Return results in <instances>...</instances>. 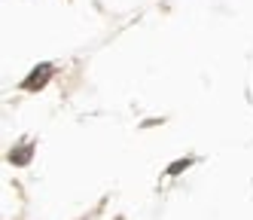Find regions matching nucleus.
<instances>
[{
  "label": "nucleus",
  "instance_id": "7ed1b4c3",
  "mask_svg": "<svg viewBox=\"0 0 253 220\" xmlns=\"http://www.w3.org/2000/svg\"><path fill=\"white\" fill-rule=\"evenodd\" d=\"M189 165H192V159H183V162H177V165H171V168H168V174H180V171H186Z\"/></svg>",
  "mask_w": 253,
  "mask_h": 220
},
{
  "label": "nucleus",
  "instance_id": "f257e3e1",
  "mask_svg": "<svg viewBox=\"0 0 253 220\" xmlns=\"http://www.w3.org/2000/svg\"><path fill=\"white\" fill-rule=\"evenodd\" d=\"M55 73V67H52V61H43V64H37L28 77L22 80V89H31V92H37V89H43L46 86V80Z\"/></svg>",
  "mask_w": 253,
  "mask_h": 220
},
{
  "label": "nucleus",
  "instance_id": "f03ea898",
  "mask_svg": "<svg viewBox=\"0 0 253 220\" xmlns=\"http://www.w3.org/2000/svg\"><path fill=\"white\" fill-rule=\"evenodd\" d=\"M9 159H12V165H25L31 159V147H15V150L9 153Z\"/></svg>",
  "mask_w": 253,
  "mask_h": 220
}]
</instances>
